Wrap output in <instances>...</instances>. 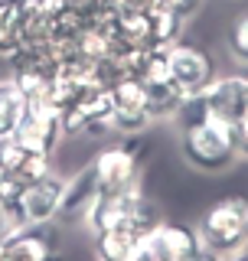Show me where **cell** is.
Masks as SVG:
<instances>
[{
    "mask_svg": "<svg viewBox=\"0 0 248 261\" xmlns=\"http://www.w3.org/2000/svg\"><path fill=\"white\" fill-rule=\"evenodd\" d=\"M232 134H235V147H238V160H248V108L232 121Z\"/></svg>",
    "mask_w": 248,
    "mask_h": 261,
    "instance_id": "obj_20",
    "label": "cell"
},
{
    "mask_svg": "<svg viewBox=\"0 0 248 261\" xmlns=\"http://www.w3.org/2000/svg\"><path fill=\"white\" fill-rule=\"evenodd\" d=\"M27 30V4L23 0H0V56H13L23 43Z\"/></svg>",
    "mask_w": 248,
    "mask_h": 261,
    "instance_id": "obj_15",
    "label": "cell"
},
{
    "mask_svg": "<svg viewBox=\"0 0 248 261\" xmlns=\"http://www.w3.org/2000/svg\"><path fill=\"white\" fill-rule=\"evenodd\" d=\"M154 7H163V10H170V13H177V16H183V20H189L196 10L203 7V0H154Z\"/></svg>",
    "mask_w": 248,
    "mask_h": 261,
    "instance_id": "obj_19",
    "label": "cell"
},
{
    "mask_svg": "<svg viewBox=\"0 0 248 261\" xmlns=\"http://www.w3.org/2000/svg\"><path fill=\"white\" fill-rule=\"evenodd\" d=\"M242 72H245V79H248V69H242Z\"/></svg>",
    "mask_w": 248,
    "mask_h": 261,
    "instance_id": "obj_23",
    "label": "cell"
},
{
    "mask_svg": "<svg viewBox=\"0 0 248 261\" xmlns=\"http://www.w3.org/2000/svg\"><path fill=\"white\" fill-rule=\"evenodd\" d=\"M27 121V92L16 79H0V137H13Z\"/></svg>",
    "mask_w": 248,
    "mask_h": 261,
    "instance_id": "obj_11",
    "label": "cell"
},
{
    "mask_svg": "<svg viewBox=\"0 0 248 261\" xmlns=\"http://www.w3.org/2000/svg\"><path fill=\"white\" fill-rule=\"evenodd\" d=\"M62 193H65V176L59 173H49L36 183H27L20 186L13 196V202L7 206L4 216L20 228V225H46L59 216V206H62Z\"/></svg>",
    "mask_w": 248,
    "mask_h": 261,
    "instance_id": "obj_4",
    "label": "cell"
},
{
    "mask_svg": "<svg viewBox=\"0 0 248 261\" xmlns=\"http://www.w3.org/2000/svg\"><path fill=\"white\" fill-rule=\"evenodd\" d=\"M49 170H53V157H46V153H30L27 160L16 167V173L10 176L16 186H27V183H36V179H43Z\"/></svg>",
    "mask_w": 248,
    "mask_h": 261,
    "instance_id": "obj_18",
    "label": "cell"
},
{
    "mask_svg": "<svg viewBox=\"0 0 248 261\" xmlns=\"http://www.w3.org/2000/svg\"><path fill=\"white\" fill-rule=\"evenodd\" d=\"M196 232L206 248L219 251V255H232V251L248 245V196H222L212 206L203 209Z\"/></svg>",
    "mask_w": 248,
    "mask_h": 261,
    "instance_id": "obj_3",
    "label": "cell"
},
{
    "mask_svg": "<svg viewBox=\"0 0 248 261\" xmlns=\"http://www.w3.org/2000/svg\"><path fill=\"white\" fill-rule=\"evenodd\" d=\"M144 95H147V114H151V121H173V114H177V108L186 98L173 79L144 82Z\"/></svg>",
    "mask_w": 248,
    "mask_h": 261,
    "instance_id": "obj_12",
    "label": "cell"
},
{
    "mask_svg": "<svg viewBox=\"0 0 248 261\" xmlns=\"http://www.w3.org/2000/svg\"><path fill=\"white\" fill-rule=\"evenodd\" d=\"M0 261H62V235L53 222L20 225L0 242Z\"/></svg>",
    "mask_w": 248,
    "mask_h": 261,
    "instance_id": "obj_7",
    "label": "cell"
},
{
    "mask_svg": "<svg viewBox=\"0 0 248 261\" xmlns=\"http://www.w3.org/2000/svg\"><path fill=\"white\" fill-rule=\"evenodd\" d=\"M183 23V16L163 10V7H151L147 10V49H170L173 43H180Z\"/></svg>",
    "mask_w": 248,
    "mask_h": 261,
    "instance_id": "obj_14",
    "label": "cell"
},
{
    "mask_svg": "<svg viewBox=\"0 0 248 261\" xmlns=\"http://www.w3.org/2000/svg\"><path fill=\"white\" fill-rule=\"evenodd\" d=\"M140 239L131 228H105V232H95V242H92V251H95V261H131V255L137 251Z\"/></svg>",
    "mask_w": 248,
    "mask_h": 261,
    "instance_id": "obj_13",
    "label": "cell"
},
{
    "mask_svg": "<svg viewBox=\"0 0 248 261\" xmlns=\"http://www.w3.org/2000/svg\"><path fill=\"white\" fill-rule=\"evenodd\" d=\"M226 261H248V245H245V248H238V251H232Z\"/></svg>",
    "mask_w": 248,
    "mask_h": 261,
    "instance_id": "obj_22",
    "label": "cell"
},
{
    "mask_svg": "<svg viewBox=\"0 0 248 261\" xmlns=\"http://www.w3.org/2000/svg\"><path fill=\"white\" fill-rule=\"evenodd\" d=\"M189 261H226V255H219V251H212V248H206V245H203V248L196 251Z\"/></svg>",
    "mask_w": 248,
    "mask_h": 261,
    "instance_id": "obj_21",
    "label": "cell"
},
{
    "mask_svg": "<svg viewBox=\"0 0 248 261\" xmlns=\"http://www.w3.org/2000/svg\"><path fill=\"white\" fill-rule=\"evenodd\" d=\"M203 101L209 108V118L232 121L248 108V79L245 72H229V75H216L209 85L203 88Z\"/></svg>",
    "mask_w": 248,
    "mask_h": 261,
    "instance_id": "obj_9",
    "label": "cell"
},
{
    "mask_svg": "<svg viewBox=\"0 0 248 261\" xmlns=\"http://www.w3.org/2000/svg\"><path fill=\"white\" fill-rule=\"evenodd\" d=\"M160 222H163V212H160V206H157L154 199H147V196H144V199L137 202L134 216L128 219V225H124V228H131V232H134L137 239L144 242V239H147V235H151V232H154V228L160 225Z\"/></svg>",
    "mask_w": 248,
    "mask_h": 261,
    "instance_id": "obj_16",
    "label": "cell"
},
{
    "mask_svg": "<svg viewBox=\"0 0 248 261\" xmlns=\"http://www.w3.org/2000/svg\"><path fill=\"white\" fill-rule=\"evenodd\" d=\"M200 248H203V239H200V232H196V225L167 222V219H163V222L137 245V251L131 255V261H189Z\"/></svg>",
    "mask_w": 248,
    "mask_h": 261,
    "instance_id": "obj_5",
    "label": "cell"
},
{
    "mask_svg": "<svg viewBox=\"0 0 248 261\" xmlns=\"http://www.w3.org/2000/svg\"><path fill=\"white\" fill-rule=\"evenodd\" d=\"M180 153L200 173H222L238 160L235 134L229 121L206 118L200 124L180 127Z\"/></svg>",
    "mask_w": 248,
    "mask_h": 261,
    "instance_id": "obj_1",
    "label": "cell"
},
{
    "mask_svg": "<svg viewBox=\"0 0 248 261\" xmlns=\"http://www.w3.org/2000/svg\"><path fill=\"white\" fill-rule=\"evenodd\" d=\"M226 49H229V56H232L238 65L248 69V10L238 13L232 20V27H229V33H226Z\"/></svg>",
    "mask_w": 248,
    "mask_h": 261,
    "instance_id": "obj_17",
    "label": "cell"
},
{
    "mask_svg": "<svg viewBox=\"0 0 248 261\" xmlns=\"http://www.w3.org/2000/svg\"><path fill=\"white\" fill-rule=\"evenodd\" d=\"M163 53H167V72H170V79L180 85V92H183V95L203 92V88L219 75V65L209 56V49H203V46H196V43L180 39V43H173L170 49H163Z\"/></svg>",
    "mask_w": 248,
    "mask_h": 261,
    "instance_id": "obj_6",
    "label": "cell"
},
{
    "mask_svg": "<svg viewBox=\"0 0 248 261\" xmlns=\"http://www.w3.org/2000/svg\"><path fill=\"white\" fill-rule=\"evenodd\" d=\"M98 179H95V170L92 163L79 167L76 173L65 179V193H62V206H59V216L69 219V222H82L88 216V209L95 206L98 199Z\"/></svg>",
    "mask_w": 248,
    "mask_h": 261,
    "instance_id": "obj_10",
    "label": "cell"
},
{
    "mask_svg": "<svg viewBox=\"0 0 248 261\" xmlns=\"http://www.w3.org/2000/svg\"><path fill=\"white\" fill-rule=\"evenodd\" d=\"M144 196L147 193H144V186H140V183H131V186L114 190V193H102L82 222H85V228L92 235L95 232H105V228H121V225H128V219L134 216L137 202L144 199Z\"/></svg>",
    "mask_w": 248,
    "mask_h": 261,
    "instance_id": "obj_8",
    "label": "cell"
},
{
    "mask_svg": "<svg viewBox=\"0 0 248 261\" xmlns=\"http://www.w3.org/2000/svg\"><path fill=\"white\" fill-rule=\"evenodd\" d=\"M147 153H151V141L144 134H121L108 141L88 160L98 179V193H114L131 183H140Z\"/></svg>",
    "mask_w": 248,
    "mask_h": 261,
    "instance_id": "obj_2",
    "label": "cell"
}]
</instances>
